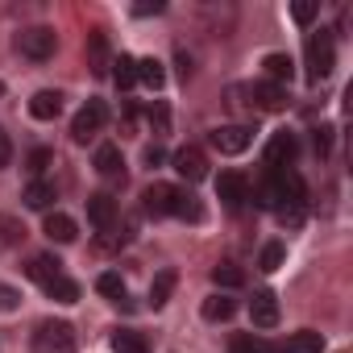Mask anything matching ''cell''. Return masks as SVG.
Masks as SVG:
<instances>
[{
    "label": "cell",
    "instance_id": "6da1fadb",
    "mask_svg": "<svg viewBox=\"0 0 353 353\" xmlns=\"http://www.w3.org/2000/svg\"><path fill=\"white\" fill-rule=\"evenodd\" d=\"M303 54H307V79H312V83H320V79H328V75H332V67H336V42H332V34H328V30L307 34Z\"/></svg>",
    "mask_w": 353,
    "mask_h": 353
},
{
    "label": "cell",
    "instance_id": "7a4b0ae2",
    "mask_svg": "<svg viewBox=\"0 0 353 353\" xmlns=\"http://www.w3.org/2000/svg\"><path fill=\"white\" fill-rule=\"evenodd\" d=\"M34 353H75V328L67 320H42L34 328Z\"/></svg>",
    "mask_w": 353,
    "mask_h": 353
},
{
    "label": "cell",
    "instance_id": "3957f363",
    "mask_svg": "<svg viewBox=\"0 0 353 353\" xmlns=\"http://www.w3.org/2000/svg\"><path fill=\"white\" fill-rule=\"evenodd\" d=\"M17 50H21L30 63H46V59H54V50H59V34H54L50 26H30V30L17 34Z\"/></svg>",
    "mask_w": 353,
    "mask_h": 353
},
{
    "label": "cell",
    "instance_id": "277c9868",
    "mask_svg": "<svg viewBox=\"0 0 353 353\" xmlns=\"http://www.w3.org/2000/svg\"><path fill=\"white\" fill-rule=\"evenodd\" d=\"M104 121H108V104L104 100H88L79 112H75V121H71V141H92L100 129H104Z\"/></svg>",
    "mask_w": 353,
    "mask_h": 353
},
{
    "label": "cell",
    "instance_id": "5b68a950",
    "mask_svg": "<svg viewBox=\"0 0 353 353\" xmlns=\"http://www.w3.org/2000/svg\"><path fill=\"white\" fill-rule=\"evenodd\" d=\"M208 145L221 150V154H245L254 145V129L250 125H216L208 133Z\"/></svg>",
    "mask_w": 353,
    "mask_h": 353
},
{
    "label": "cell",
    "instance_id": "8992f818",
    "mask_svg": "<svg viewBox=\"0 0 353 353\" xmlns=\"http://www.w3.org/2000/svg\"><path fill=\"white\" fill-rule=\"evenodd\" d=\"M216 200L229 208V212H241L245 200H250V179L241 170H225L221 179H216Z\"/></svg>",
    "mask_w": 353,
    "mask_h": 353
},
{
    "label": "cell",
    "instance_id": "52a82bcc",
    "mask_svg": "<svg viewBox=\"0 0 353 353\" xmlns=\"http://www.w3.org/2000/svg\"><path fill=\"white\" fill-rule=\"evenodd\" d=\"M295 154H299V137L287 133V129H279V133L266 141V166H270V170H291V166H295Z\"/></svg>",
    "mask_w": 353,
    "mask_h": 353
},
{
    "label": "cell",
    "instance_id": "ba28073f",
    "mask_svg": "<svg viewBox=\"0 0 353 353\" xmlns=\"http://www.w3.org/2000/svg\"><path fill=\"white\" fill-rule=\"evenodd\" d=\"M170 166L179 170L188 183H200L204 174H208V158H204V150H200V145H179V150L170 154Z\"/></svg>",
    "mask_w": 353,
    "mask_h": 353
},
{
    "label": "cell",
    "instance_id": "9c48e42d",
    "mask_svg": "<svg viewBox=\"0 0 353 353\" xmlns=\"http://www.w3.org/2000/svg\"><path fill=\"white\" fill-rule=\"evenodd\" d=\"M250 96H254V108H262V112H283V108L291 104L287 88H279V83H270V79L254 83V88H250Z\"/></svg>",
    "mask_w": 353,
    "mask_h": 353
},
{
    "label": "cell",
    "instance_id": "30bf717a",
    "mask_svg": "<svg viewBox=\"0 0 353 353\" xmlns=\"http://www.w3.org/2000/svg\"><path fill=\"white\" fill-rule=\"evenodd\" d=\"M250 320H254V328H274L279 324V295L274 291H254Z\"/></svg>",
    "mask_w": 353,
    "mask_h": 353
},
{
    "label": "cell",
    "instance_id": "8fae6325",
    "mask_svg": "<svg viewBox=\"0 0 353 353\" xmlns=\"http://www.w3.org/2000/svg\"><path fill=\"white\" fill-rule=\"evenodd\" d=\"M170 200H174V188L170 183H150L145 192H141V208H145V216H170Z\"/></svg>",
    "mask_w": 353,
    "mask_h": 353
},
{
    "label": "cell",
    "instance_id": "7c38bea8",
    "mask_svg": "<svg viewBox=\"0 0 353 353\" xmlns=\"http://www.w3.org/2000/svg\"><path fill=\"white\" fill-rule=\"evenodd\" d=\"M88 221H92L100 233H108V229H112V221H117V200H112L108 192L88 196Z\"/></svg>",
    "mask_w": 353,
    "mask_h": 353
},
{
    "label": "cell",
    "instance_id": "4fadbf2b",
    "mask_svg": "<svg viewBox=\"0 0 353 353\" xmlns=\"http://www.w3.org/2000/svg\"><path fill=\"white\" fill-rule=\"evenodd\" d=\"M96 174H104V179H125V154H121V145L104 141L96 150Z\"/></svg>",
    "mask_w": 353,
    "mask_h": 353
},
{
    "label": "cell",
    "instance_id": "5bb4252c",
    "mask_svg": "<svg viewBox=\"0 0 353 353\" xmlns=\"http://www.w3.org/2000/svg\"><path fill=\"white\" fill-rule=\"evenodd\" d=\"M59 112H63V92H54V88L34 92V100H30V117L34 121H54Z\"/></svg>",
    "mask_w": 353,
    "mask_h": 353
},
{
    "label": "cell",
    "instance_id": "9a60e30c",
    "mask_svg": "<svg viewBox=\"0 0 353 353\" xmlns=\"http://www.w3.org/2000/svg\"><path fill=\"white\" fill-rule=\"evenodd\" d=\"M42 233H46L50 241H59V245H71V241L79 237V229H75V221H71L67 212H46V225H42Z\"/></svg>",
    "mask_w": 353,
    "mask_h": 353
},
{
    "label": "cell",
    "instance_id": "2e32d148",
    "mask_svg": "<svg viewBox=\"0 0 353 353\" xmlns=\"http://www.w3.org/2000/svg\"><path fill=\"white\" fill-rule=\"evenodd\" d=\"M262 67H266L270 83H279V88H287V83L295 79V59H291V54H283V50L266 54V59H262Z\"/></svg>",
    "mask_w": 353,
    "mask_h": 353
},
{
    "label": "cell",
    "instance_id": "e0dca14e",
    "mask_svg": "<svg viewBox=\"0 0 353 353\" xmlns=\"http://www.w3.org/2000/svg\"><path fill=\"white\" fill-rule=\"evenodd\" d=\"M233 312H237V303H233L225 291H216V295H208V299L200 303V316H204L208 324H225V320H233Z\"/></svg>",
    "mask_w": 353,
    "mask_h": 353
},
{
    "label": "cell",
    "instance_id": "ac0fdd59",
    "mask_svg": "<svg viewBox=\"0 0 353 353\" xmlns=\"http://www.w3.org/2000/svg\"><path fill=\"white\" fill-rule=\"evenodd\" d=\"M170 216H179V221H192V225H200V221H204V208H200V200H196L192 192L174 188V200H170Z\"/></svg>",
    "mask_w": 353,
    "mask_h": 353
},
{
    "label": "cell",
    "instance_id": "d6986e66",
    "mask_svg": "<svg viewBox=\"0 0 353 353\" xmlns=\"http://www.w3.org/2000/svg\"><path fill=\"white\" fill-rule=\"evenodd\" d=\"M88 67L96 71V75H108V38L96 30V34H88Z\"/></svg>",
    "mask_w": 353,
    "mask_h": 353
},
{
    "label": "cell",
    "instance_id": "ffe728a7",
    "mask_svg": "<svg viewBox=\"0 0 353 353\" xmlns=\"http://www.w3.org/2000/svg\"><path fill=\"white\" fill-rule=\"evenodd\" d=\"M54 274H63V262H59L54 254H34V258H30V279H34L38 287H46Z\"/></svg>",
    "mask_w": 353,
    "mask_h": 353
},
{
    "label": "cell",
    "instance_id": "44dd1931",
    "mask_svg": "<svg viewBox=\"0 0 353 353\" xmlns=\"http://www.w3.org/2000/svg\"><path fill=\"white\" fill-rule=\"evenodd\" d=\"M287 353H324V332L316 328H299L287 336Z\"/></svg>",
    "mask_w": 353,
    "mask_h": 353
},
{
    "label": "cell",
    "instance_id": "7402d4cb",
    "mask_svg": "<svg viewBox=\"0 0 353 353\" xmlns=\"http://www.w3.org/2000/svg\"><path fill=\"white\" fill-rule=\"evenodd\" d=\"M174 283H179V274H174L170 266H166V270H158V274H154V283H150V307H166V299H170Z\"/></svg>",
    "mask_w": 353,
    "mask_h": 353
},
{
    "label": "cell",
    "instance_id": "603a6c76",
    "mask_svg": "<svg viewBox=\"0 0 353 353\" xmlns=\"http://www.w3.org/2000/svg\"><path fill=\"white\" fill-rule=\"evenodd\" d=\"M21 200H26V208H34V212H46V208L54 204V188H50L46 179H34V183L26 188V196H21Z\"/></svg>",
    "mask_w": 353,
    "mask_h": 353
},
{
    "label": "cell",
    "instance_id": "cb8c5ba5",
    "mask_svg": "<svg viewBox=\"0 0 353 353\" xmlns=\"http://www.w3.org/2000/svg\"><path fill=\"white\" fill-rule=\"evenodd\" d=\"M42 291H46L50 299H59V303H79V283H75V279H67V274H54Z\"/></svg>",
    "mask_w": 353,
    "mask_h": 353
},
{
    "label": "cell",
    "instance_id": "d4e9b609",
    "mask_svg": "<svg viewBox=\"0 0 353 353\" xmlns=\"http://www.w3.org/2000/svg\"><path fill=\"white\" fill-rule=\"evenodd\" d=\"M108 341H112V353H150L145 336H141V332H133V328H117Z\"/></svg>",
    "mask_w": 353,
    "mask_h": 353
},
{
    "label": "cell",
    "instance_id": "484cf974",
    "mask_svg": "<svg viewBox=\"0 0 353 353\" xmlns=\"http://www.w3.org/2000/svg\"><path fill=\"white\" fill-rule=\"evenodd\" d=\"M21 241H26V225L17 216H9V212H0V250H13Z\"/></svg>",
    "mask_w": 353,
    "mask_h": 353
},
{
    "label": "cell",
    "instance_id": "4316f807",
    "mask_svg": "<svg viewBox=\"0 0 353 353\" xmlns=\"http://www.w3.org/2000/svg\"><path fill=\"white\" fill-rule=\"evenodd\" d=\"M137 83H145L150 92H158V88L166 83V71H162V63H158V59H137Z\"/></svg>",
    "mask_w": 353,
    "mask_h": 353
},
{
    "label": "cell",
    "instance_id": "83f0119b",
    "mask_svg": "<svg viewBox=\"0 0 353 353\" xmlns=\"http://www.w3.org/2000/svg\"><path fill=\"white\" fill-rule=\"evenodd\" d=\"M112 79H117L121 92H129V88L137 83V59H133V54H121V59L112 63Z\"/></svg>",
    "mask_w": 353,
    "mask_h": 353
},
{
    "label": "cell",
    "instance_id": "f1b7e54d",
    "mask_svg": "<svg viewBox=\"0 0 353 353\" xmlns=\"http://www.w3.org/2000/svg\"><path fill=\"white\" fill-rule=\"evenodd\" d=\"M283 258H287V245H283V241H266V245H262V254H258V270L274 274V270L283 266Z\"/></svg>",
    "mask_w": 353,
    "mask_h": 353
},
{
    "label": "cell",
    "instance_id": "f546056e",
    "mask_svg": "<svg viewBox=\"0 0 353 353\" xmlns=\"http://www.w3.org/2000/svg\"><path fill=\"white\" fill-rule=\"evenodd\" d=\"M96 291H100L104 299H112V303H121V299H125V279H121L117 270H104V274L96 279Z\"/></svg>",
    "mask_w": 353,
    "mask_h": 353
},
{
    "label": "cell",
    "instance_id": "4dcf8cb0",
    "mask_svg": "<svg viewBox=\"0 0 353 353\" xmlns=\"http://www.w3.org/2000/svg\"><path fill=\"white\" fill-rule=\"evenodd\" d=\"M212 283H216V287H225V291H233V287H241V283H245V274H241L233 262H221V266H212Z\"/></svg>",
    "mask_w": 353,
    "mask_h": 353
},
{
    "label": "cell",
    "instance_id": "1f68e13d",
    "mask_svg": "<svg viewBox=\"0 0 353 353\" xmlns=\"http://www.w3.org/2000/svg\"><path fill=\"white\" fill-rule=\"evenodd\" d=\"M274 216H279V225L299 229V225H303V216H307V204H283V208H274Z\"/></svg>",
    "mask_w": 353,
    "mask_h": 353
},
{
    "label": "cell",
    "instance_id": "d6a6232c",
    "mask_svg": "<svg viewBox=\"0 0 353 353\" xmlns=\"http://www.w3.org/2000/svg\"><path fill=\"white\" fill-rule=\"evenodd\" d=\"M150 125H154V133H166V129H170V108H166L162 100L150 104Z\"/></svg>",
    "mask_w": 353,
    "mask_h": 353
},
{
    "label": "cell",
    "instance_id": "836d02e7",
    "mask_svg": "<svg viewBox=\"0 0 353 353\" xmlns=\"http://www.w3.org/2000/svg\"><path fill=\"white\" fill-rule=\"evenodd\" d=\"M21 307V291L9 287V283H0V312H17Z\"/></svg>",
    "mask_w": 353,
    "mask_h": 353
},
{
    "label": "cell",
    "instance_id": "e575fe53",
    "mask_svg": "<svg viewBox=\"0 0 353 353\" xmlns=\"http://www.w3.org/2000/svg\"><path fill=\"white\" fill-rule=\"evenodd\" d=\"M316 13H320V5H316V0H299V5H291V17H295L299 26H307Z\"/></svg>",
    "mask_w": 353,
    "mask_h": 353
},
{
    "label": "cell",
    "instance_id": "d590c367",
    "mask_svg": "<svg viewBox=\"0 0 353 353\" xmlns=\"http://www.w3.org/2000/svg\"><path fill=\"white\" fill-rule=\"evenodd\" d=\"M229 353H262V345H258L250 332H241V336H233V341H229Z\"/></svg>",
    "mask_w": 353,
    "mask_h": 353
},
{
    "label": "cell",
    "instance_id": "8d00e7d4",
    "mask_svg": "<svg viewBox=\"0 0 353 353\" xmlns=\"http://www.w3.org/2000/svg\"><path fill=\"white\" fill-rule=\"evenodd\" d=\"M312 145H316V154L324 158V154H328V145H332V129H328V125H320V129H312Z\"/></svg>",
    "mask_w": 353,
    "mask_h": 353
},
{
    "label": "cell",
    "instance_id": "74e56055",
    "mask_svg": "<svg viewBox=\"0 0 353 353\" xmlns=\"http://www.w3.org/2000/svg\"><path fill=\"white\" fill-rule=\"evenodd\" d=\"M50 162H54V154H50V150H34V154H30V174H42Z\"/></svg>",
    "mask_w": 353,
    "mask_h": 353
},
{
    "label": "cell",
    "instance_id": "f35d334b",
    "mask_svg": "<svg viewBox=\"0 0 353 353\" xmlns=\"http://www.w3.org/2000/svg\"><path fill=\"white\" fill-rule=\"evenodd\" d=\"M166 5H162V0H141V5H133V17H158Z\"/></svg>",
    "mask_w": 353,
    "mask_h": 353
},
{
    "label": "cell",
    "instance_id": "ab89813d",
    "mask_svg": "<svg viewBox=\"0 0 353 353\" xmlns=\"http://www.w3.org/2000/svg\"><path fill=\"white\" fill-rule=\"evenodd\" d=\"M162 158H166V150H162V145H145V150H141V162H145L150 170H154V166H162Z\"/></svg>",
    "mask_w": 353,
    "mask_h": 353
},
{
    "label": "cell",
    "instance_id": "60d3db41",
    "mask_svg": "<svg viewBox=\"0 0 353 353\" xmlns=\"http://www.w3.org/2000/svg\"><path fill=\"white\" fill-rule=\"evenodd\" d=\"M13 158V145H9V133H0V166H9Z\"/></svg>",
    "mask_w": 353,
    "mask_h": 353
},
{
    "label": "cell",
    "instance_id": "b9f144b4",
    "mask_svg": "<svg viewBox=\"0 0 353 353\" xmlns=\"http://www.w3.org/2000/svg\"><path fill=\"white\" fill-rule=\"evenodd\" d=\"M174 63H179V75H183V79L192 75V59H188V50H179V54H174Z\"/></svg>",
    "mask_w": 353,
    "mask_h": 353
},
{
    "label": "cell",
    "instance_id": "7bdbcfd3",
    "mask_svg": "<svg viewBox=\"0 0 353 353\" xmlns=\"http://www.w3.org/2000/svg\"><path fill=\"white\" fill-rule=\"evenodd\" d=\"M0 96H5V83H0Z\"/></svg>",
    "mask_w": 353,
    "mask_h": 353
}]
</instances>
